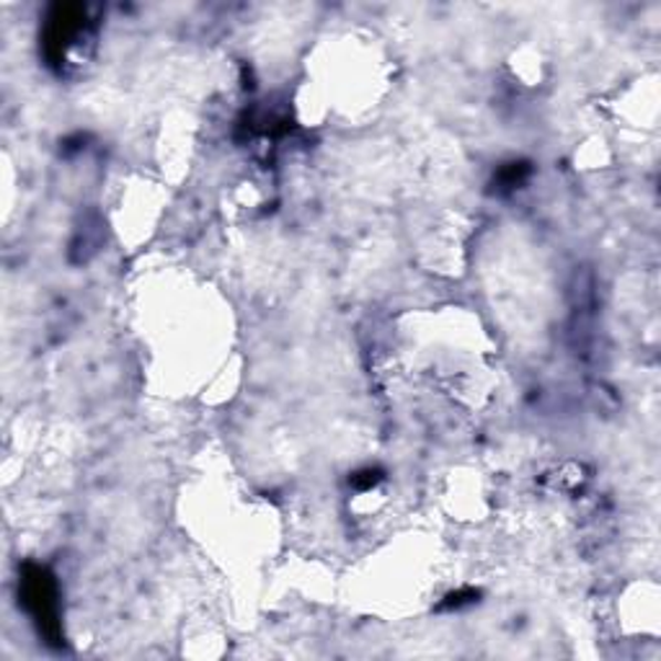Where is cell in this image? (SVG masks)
Instances as JSON below:
<instances>
[{
    "label": "cell",
    "instance_id": "6da1fadb",
    "mask_svg": "<svg viewBox=\"0 0 661 661\" xmlns=\"http://www.w3.org/2000/svg\"><path fill=\"white\" fill-rule=\"evenodd\" d=\"M24 602L32 615L40 622V628L48 636L57 633V622H55V591H52V581L50 576L42 571V568H32L24 579Z\"/></svg>",
    "mask_w": 661,
    "mask_h": 661
}]
</instances>
